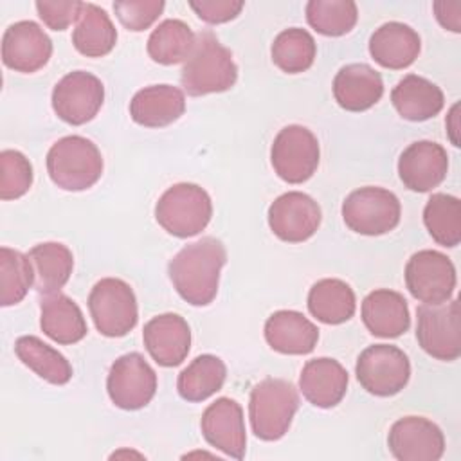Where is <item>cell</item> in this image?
Returning <instances> with one entry per match:
<instances>
[{"label":"cell","mask_w":461,"mask_h":461,"mask_svg":"<svg viewBox=\"0 0 461 461\" xmlns=\"http://www.w3.org/2000/svg\"><path fill=\"white\" fill-rule=\"evenodd\" d=\"M391 103L400 117L420 122L438 115L443 110L445 95L432 81L416 74H407L393 88Z\"/></svg>","instance_id":"obj_27"},{"label":"cell","mask_w":461,"mask_h":461,"mask_svg":"<svg viewBox=\"0 0 461 461\" xmlns=\"http://www.w3.org/2000/svg\"><path fill=\"white\" fill-rule=\"evenodd\" d=\"M211 216V196L203 187L189 182L166 189L155 205V220L166 232L176 238L196 236L207 227Z\"/></svg>","instance_id":"obj_5"},{"label":"cell","mask_w":461,"mask_h":461,"mask_svg":"<svg viewBox=\"0 0 461 461\" xmlns=\"http://www.w3.org/2000/svg\"><path fill=\"white\" fill-rule=\"evenodd\" d=\"M14 353L23 366L52 385H65L72 378L70 362L40 337L23 335L14 342Z\"/></svg>","instance_id":"obj_31"},{"label":"cell","mask_w":461,"mask_h":461,"mask_svg":"<svg viewBox=\"0 0 461 461\" xmlns=\"http://www.w3.org/2000/svg\"><path fill=\"white\" fill-rule=\"evenodd\" d=\"M238 67L232 52L223 47L211 31L196 34L193 50L184 61L180 83L189 95H207L225 92L234 86Z\"/></svg>","instance_id":"obj_2"},{"label":"cell","mask_w":461,"mask_h":461,"mask_svg":"<svg viewBox=\"0 0 461 461\" xmlns=\"http://www.w3.org/2000/svg\"><path fill=\"white\" fill-rule=\"evenodd\" d=\"M357 299L353 288L335 277L317 281L308 292L310 313L324 324H342L355 313Z\"/></svg>","instance_id":"obj_30"},{"label":"cell","mask_w":461,"mask_h":461,"mask_svg":"<svg viewBox=\"0 0 461 461\" xmlns=\"http://www.w3.org/2000/svg\"><path fill=\"white\" fill-rule=\"evenodd\" d=\"M115 41L117 31L106 11L95 4L83 2L76 29L72 32L76 50L86 58H101L112 52Z\"/></svg>","instance_id":"obj_29"},{"label":"cell","mask_w":461,"mask_h":461,"mask_svg":"<svg viewBox=\"0 0 461 461\" xmlns=\"http://www.w3.org/2000/svg\"><path fill=\"white\" fill-rule=\"evenodd\" d=\"M88 310L97 331L104 337L128 335L139 319L131 286L117 277H104L94 285L88 295Z\"/></svg>","instance_id":"obj_6"},{"label":"cell","mask_w":461,"mask_h":461,"mask_svg":"<svg viewBox=\"0 0 461 461\" xmlns=\"http://www.w3.org/2000/svg\"><path fill=\"white\" fill-rule=\"evenodd\" d=\"M27 256L32 265L38 294H56L67 285L74 268V256L67 245L58 241L38 243Z\"/></svg>","instance_id":"obj_28"},{"label":"cell","mask_w":461,"mask_h":461,"mask_svg":"<svg viewBox=\"0 0 461 461\" xmlns=\"http://www.w3.org/2000/svg\"><path fill=\"white\" fill-rule=\"evenodd\" d=\"M103 101L104 86L101 79L85 70L68 72L52 90V110L61 121L72 126L92 121L101 110Z\"/></svg>","instance_id":"obj_13"},{"label":"cell","mask_w":461,"mask_h":461,"mask_svg":"<svg viewBox=\"0 0 461 461\" xmlns=\"http://www.w3.org/2000/svg\"><path fill=\"white\" fill-rule=\"evenodd\" d=\"M196 34L191 27L176 18L160 22L148 38V54L155 63L176 65L187 59L193 50Z\"/></svg>","instance_id":"obj_33"},{"label":"cell","mask_w":461,"mask_h":461,"mask_svg":"<svg viewBox=\"0 0 461 461\" xmlns=\"http://www.w3.org/2000/svg\"><path fill=\"white\" fill-rule=\"evenodd\" d=\"M106 391L119 409H142L157 393V373L140 353H126L112 364Z\"/></svg>","instance_id":"obj_11"},{"label":"cell","mask_w":461,"mask_h":461,"mask_svg":"<svg viewBox=\"0 0 461 461\" xmlns=\"http://www.w3.org/2000/svg\"><path fill=\"white\" fill-rule=\"evenodd\" d=\"M185 112L184 92L173 85H151L139 90L130 101L131 119L146 128H164Z\"/></svg>","instance_id":"obj_23"},{"label":"cell","mask_w":461,"mask_h":461,"mask_svg":"<svg viewBox=\"0 0 461 461\" xmlns=\"http://www.w3.org/2000/svg\"><path fill=\"white\" fill-rule=\"evenodd\" d=\"M52 54V41L32 20L11 23L2 36V61L5 67L31 74L47 65Z\"/></svg>","instance_id":"obj_16"},{"label":"cell","mask_w":461,"mask_h":461,"mask_svg":"<svg viewBox=\"0 0 461 461\" xmlns=\"http://www.w3.org/2000/svg\"><path fill=\"white\" fill-rule=\"evenodd\" d=\"M348 371L340 362L328 357L312 358L303 366L299 389L315 407L330 409L340 403L348 391Z\"/></svg>","instance_id":"obj_20"},{"label":"cell","mask_w":461,"mask_h":461,"mask_svg":"<svg viewBox=\"0 0 461 461\" xmlns=\"http://www.w3.org/2000/svg\"><path fill=\"white\" fill-rule=\"evenodd\" d=\"M268 346L283 355H308L319 340L317 326L295 310L274 312L265 322Z\"/></svg>","instance_id":"obj_24"},{"label":"cell","mask_w":461,"mask_h":461,"mask_svg":"<svg viewBox=\"0 0 461 461\" xmlns=\"http://www.w3.org/2000/svg\"><path fill=\"white\" fill-rule=\"evenodd\" d=\"M416 317V339L427 355L445 362L459 358L461 322L457 299L438 304H420Z\"/></svg>","instance_id":"obj_8"},{"label":"cell","mask_w":461,"mask_h":461,"mask_svg":"<svg viewBox=\"0 0 461 461\" xmlns=\"http://www.w3.org/2000/svg\"><path fill=\"white\" fill-rule=\"evenodd\" d=\"M400 214L398 196L375 185L355 189L342 203L344 223L364 236H380L393 230L400 223Z\"/></svg>","instance_id":"obj_7"},{"label":"cell","mask_w":461,"mask_h":461,"mask_svg":"<svg viewBox=\"0 0 461 461\" xmlns=\"http://www.w3.org/2000/svg\"><path fill=\"white\" fill-rule=\"evenodd\" d=\"M448 171V155L445 148L432 140H416L409 144L398 158V175L403 185L416 193H427L438 187Z\"/></svg>","instance_id":"obj_18"},{"label":"cell","mask_w":461,"mask_h":461,"mask_svg":"<svg viewBox=\"0 0 461 461\" xmlns=\"http://www.w3.org/2000/svg\"><path fill=\"white\" fill-rule=\"evenodd\" d=\"M32 185V166L29 158L16 149L0 153V198L16 200Z\"/></svg>","instance_id":"obj_38"},{"label":"cell","mask_w":461,"mask_h":461,"mask_svg":"<svg viewBox=\"0 0 461 461\" xmlns=\"http://www.w3.org/2000/svg\"><path fill=\"white\" fill-rule=\"evenodd\" d=\"M164 5V0H119L113 2V11L128 31L139 32L153 25Z\"/></svg>","instance_id":"obj_39"},{"label":"cell","mask_w":461,"mask_h":461,"mask_svg":"<svg viewBox=\"0 0 461 461\" xmlns=\"http://www.w3.org/2000/svg\"><path fill=\"white\" fill-rule=\"evenodd\" d=\"M34 283L32 265L27 254L2 247L0 249V304H18Z\"/></svg>","instance_id":"obj_36"},{"label":"cell","mask_w":461,"mask_h":461,"mask_svg":"<svg viewBox=\"0 0 461 461\" xmlns=\"http://www.w3.org/2000/svg\"><path fill=\"white\" fill-rule=\"evenodd\" d=\"M456 281L454 263L438 250H418L405 265V285L411 295L423 304L448 301Z\"/></svg>","instance_id":"obj_12"},{"label":"cell","mask_w":461,"mask_h":461,"mask_svg":"<svg viewBox=\"0 0 461 461\" xmlns=\"http://www.w3.org/2000/svg\"><path fill=\"white\" fill-rule=\"evenodd\" d=\"M436 20L441 23V27L459 32L461 31V2H447L439 0L432 4Z\"/></svg>","instance_id":"obj_42"},{"label":"cell","mask_w":461,"mask_h":461,"mask_svg":"<svg viewBox=\"0 0 461 461\" xmlns=\"http://www.w3.org/2000/svg\"><path fill=\"white\" fill-rule=\"evenodd\" d=\"M423 223L432 240L443 247L461 241V203L456 196L434 193L423 209Z\"/></svg>","instance_id":"obj_35"},{"label":"cell","mask_w":461,"mask_h":461,"mask_svg":"<svg viewBox=\"0 0 461 461\" xmlns=\"http://www.w3.org/2000/svg\"><path fill=\"white\" fill-rule=\"evenodd\" d=\"M38 16L41 22L52 31H65L72 22L79 18L83 2L77 0H63V2H49L40 0L34 4Z\"/></svg>","instance_id":"obj_40"},{"label":"cell","mask_w":461,"mask_h":461,"mask_svg":"<svg viewBox=\"0 0 461 461\" xmlns=\"http://www.w3.org/2000/svg\"><path fill=\"white\" fill-rule=\"evenodd\" d=\"M225 263L223 243L212 236H203L173 256L167 274L184 301L193 306H207L218 294L220 272Z\"/></svg>","instance_id":"obj_1"},{"label":"cell","mask_w":461,"mask_h":461,"mask_svg":"<svg viewBox=\"0 0 461 461\" xmlns=\"http://www.w3.org/2000/svg\"><path fill=\"white\" fill-rule=\"evenodd\" d=\"M227 367L216 355L196 357L176 380L178 394L187 402H203L223 387Z\"/></svg>","instance_id":"obj_32"},{"label":"cell","mask_w":461,"mask_h":461,"mask_svg":"<svg viewBox=\"0 0 461 461\" xmlns=\"http://www.w3.org/2000/svg\"><path fill=\"white\" fill-rule=\"evenodd\" d=\"M47 173L65 191H85L103 175L101 151L86 137L67 135L50 146Z\"/></svg>","instance_id":"obj_4"},{"label":"cell","mask_w":461,"mask_h":461,"mask_svg":"<svg viewBox=\"0 0 461 461\" xmlns=\"http://www.w3.org/2000/svg\"><path fill=\"white\" fill-rule=\"evenodd\" d=\"M421 49L418 32L402 23L387 22L369 38V54L384 68L402 70L414 63Z\"/></svg>","instance_id":"obj_25"},{"label":"cell","mask_w":461,"mask_h":461,"mask_svg":"<svg viewBox=\"0 0 461 461\" xmlns=\"http://www.w3.org/2000/svg\"><path fill=\"white\" fill-rule=\"evenodd\" d=\"M270 54L277 68L286 74H299L313 65L317 45L308 31L301 27H290L274 38Z\"/></svg>","instance_id":"obj_34"},{"label":"cell","mask_w":461,"mask_h":461,"mask_svg":"<svg viewBox=\"0 0 461 461\" xmlns=\"http://www.w3.org/2000/svg\"><path fill=\"white\" fill-rule=\"evenodd\" d=\"M355 375L367 393L375 396H393L407 385L411 362L400 348L375 344L358 355Z\"/></svg>","instance_id":"obj_9"},{"label":"cell","mask_w":461,"mask_h":461,"mask_svg":"<svg viewBox=\"0 0 461 461\" xmlns=\"http://www.w3.org/2000/svg\"><path fill=\"white\" fill-rule=\"evenodd\" d=\"M319 140L301 124L279 130L270 148V162L277 176L288 184L306 182L319 166Z\"/></svg>","instance_id":"obj_10"},{"label":"cell","mask_w":461,"mask_h":461,"mask_svg":"<svg viewBox=\"0 0 461 461\" xmlns=\"http://www.w3.org/2000/svg\"><path fill=\"white\" fill-rule=\"evenodd\" d=\"M382 94V76L367 63H349L335 74L333 97L348 112H364L375 106Z\"/></svg>","instance_id":"obj_21"},{"label":"cell","mask_w":461,"mask_h":461,"mask_svg":"<svg viewBox=\"0 0 461 461\" xmlns=\"http://www.w3.org/2000/svg\"><path fill=\"white\" fill-rule=\"evenodd\" d=\"M360 315L367 331L375 337L394 339L411 326L407 301L402 294L387 288L373 290L362 301Z\"/></svg>","instance_id":"obj_22"},{"label":"cell","mask_w":461,"mask_h":461,"mask_svg":"<svg viewBox=\"0 0 461 461\" xmlns=\"http://www.w3.org/2000/svg\"><path fill=\"white\" fill-rule=\"evenodd\" d=\"M306 20L319 34L342 36L355 27L358 9L351 0H310L306 4Z\"/></svg>","instance_id":"obj_37"},{"label":"cell","mask_w":461,"mask_h":461,"mask_svg":"<svg viewBox=\"0 0 461 461\" xmlns=\"http://www.w3.org/2000/svg\"><path fill=\"white\" fill-rule=\"evenodd\" d=\"M387 445L398 461H438L445 452V436L434 421L405 416L391 425Z\"/></svg>","instance_id":"obj_15"},{"label":"cell","mask_w":461,"mask_h":461,"mask_svg":"<svg viewBox=\"0 0 461 461\" xmlns=\"http://www.w3.org/2000/svg\"><path fill=\"white\" fill-rule=\"evenodd\" d=\"M200 429L205 441L234 459H243L247 434L241 405L232 398H218L202 414Z\"/></svg>","instance_id":"obj_17"},{"label":"cell","mask_w":461,"mask_h":461,"mask_svg":"<svg viewBox=\"0 0 461 461\" xmlns=\"http://www.w3.org/2000/svg\"><path fill=\"white\" fill-rule=\"evenodd\" d=\"M241 0H193L189 2V7L198 14L200 20L211 25L225 23L234 20L241 9H243Z\"/></svg>","instance_id":"obj_41"},{"label":"cell","mask_w":461,"mask_h":461,"mask_svg":"<svg viewBox=\"0 0 461 461\" xmlns=\"http://www.w3.org/2000/svg\"><path fill=\"white\" fill-rule=\"evenodd\" d=\"M142 340L151 358L162 367L180 366L191 348V330L178 313H160L142 330Z\"/></svg>","instance_id":"obj_19"},{"label":"cell","mask_w":461,"mask_h":461,"mask_svg":"<svg viewBox=\"0 0 461 461\" xmlns=\"http://www.w3.org/2000/svg\"><path fill=\"white\" fill-rule=\"evenodd\" d=\"M40 326L49 339L63 346L83 340L88 331L81 308L61 292L40 299Z\"/></svg>","instance_id":"obj_26"},{"label":"cell","mask_w":461,"mask_h":461,"mask_svg":"<svg viewBox=\"0 0 461 461\" xmlns=\"http://www.w3.org/2000/svg\"><path fill=\"white\" fill-rule=\"evenodd\" d=\"M321 220L319 203L301 191H288L277 196L268 207V225L286 243H301L312 238Z\"/></svg>","instance_id":"obj_14"},{"label":"cell","mask_w":461,"mask_h":461,"mask_svg":"<svg viewBox=\"0 0 461 461\" xmlns=\"http://www.w3.org/2000/svg\"><path fill=\"white\" fill-rule=\"evenodd\" d=\"M299 409L294 384L283 378H265L250 391L249 418L252 432L263 441L281 439Z\"/></svg>","instance_id":"obj_3"}]
</instances>
